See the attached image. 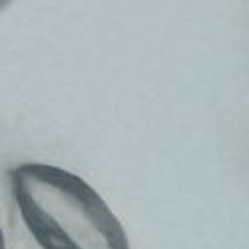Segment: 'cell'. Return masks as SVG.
<instances>
[{
	"label": "cell",
	"instance_id": "1",
	"mask_svg": "<svg viewBox=\"0 0 249 249\" xmlns=\"http://www.w3.org/2000/svg\"><path fill=\"white\" fill-rule=\"evenodd\" d=\"M10 196L40 249H132L120 217L78 174L42 161L18 163Z\"/></svg>",
	"mask_w": 249,
	"mask_h": 249
},
{
	"label": "cell",
	"instance_id": "2",
	"mask_svg": "<svg viewBox=\"0 0 249 249\" xmlns=\"http://www.w3.org/2000/svg\"><path fill=\"white\" fill-rule=\"evenodd\" d=\"M2 249H6V243H4V241H2Z\"/></svg>",
	"mask_w": 249,
	"mask_h": 249
}]
</instances>
